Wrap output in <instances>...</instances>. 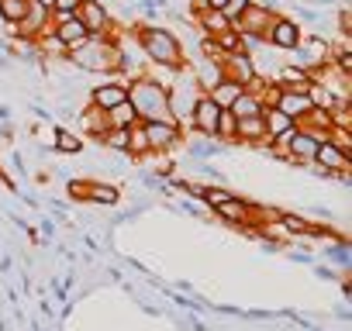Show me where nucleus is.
Returning <instances> with one entry per match:
<instances>
[{
	"mask_svg": "<svg viewBox=\"0 0 352 331\" xmlns=\"http://www.w3.org/2000/svg\"><path fill=\"white\" fill-rule=\"evenodd\" d=\"M135 35V45L142 49L145 62L152 66H169V69H184L187 66V49L173 28L166 25H148V21H131L128 25Z\"/></svg>",
	"mask_w": 352,
	"mask_h": 331,
	"instance_id": "nucleus-1",
	"label": "nucleus"
},
{
	"mask_svg": "<svg viewBox=\"0 0 352 331\" xmlns=\"http://www.w3.org/2000/svg\"><path fill=\"white\" fill-rule=\"evenodd\" d=\"M66 62L76 73H94V76H121V52L118 42L107 38H87L80 49H69Z\"/></svg>",
	"mask_w": 352,
	"mask_h": 331,
	"instance_id": "nucleus-2",
	"label": "nucleus"
},
{
	"mask_svg": "<svg viewBox=\"0 0 352 331\" xmlns=\"http://www.w3.org/2000/svg\"><path fill=\"white\" fill-rule=\"evenodd\" d=\"M128 104L135 107V117L138 121H173L166 87H159V83H152L145 76H138V80L128 83Z\"/></svg>",
	"mask_w": 352,
	"mask_h": 331,
	"instance_id": "nucleus-3",
	"label": "nucleus"
},
{
	"mask_svg": "<svg viewBox=\"0 0 352 331\" xmlns=\"http://www.w3.org/2000/svg\"><path fill=\"white\" fill-rule=\"evenodd\" d=\"M166 93H169V114H173V121L190 135V131H194V124H190V117H194V104L201 100V93H204V90L197 87V80L190 76V69H187V66H184V73H180V76H176V80L169 83V90H166Z\"/></svg>",
	"mask_w": 352,
	"mask_h": 331,
	"instance_id": "nucleus-4",
	"label": "nucleus"
},
{
	"mask_svg": "<svg viewBox=\"0 0 352 331\" xmlns=\"http://www.w3.org/2000/svg\"><path fill=\"white\" fill-rule=\"evenodd\" d=\"M283 62H290V66H297V69H304V73H318L321 66L331 62V45H328V38H321L318 32H304L300 45H297L294 52H287Z\"/></svg>",
	"mask_w": 352,
	"mask_h": 331,
	"instance_id": "nucleus-5",
	"label": "nucleus"
},
{
	"mask_svg": "<svg viewBox=\"0 0 352 331\" xmlns=\"http://www.w3.org/2000/svg\"><path fill=\"white\" fill-rule=\"evenodd\" d=\"M142 131L152 155H176L187 141V131L176 121H142Z\"/></svg>",
	"mask_w": 352,
	"mask_h": 331,
	"instance_id": "nucleus-6",
	"label": "nucleus"
},
{
	"mask_svg": "<svg viewBox=\"0 0 352 331\" xmlns=\"http://www.w3.org/2000/svg\"><path fill=\"white\" fill-rule=\"evenodd\" d=\"M76 21L87 28L90 38H107L114 32V11L104 4V0H80V8H76Z\"/></svg>",
	"mask_w": 352,
	"mask_h": 331,
	"instance_id": "nucleus-7",
	"label": "nucleus"
},
{
	"mask_svg": "<svg viewBox=\"0 0 352 331\" xmlns=\"http://www.w3.org/2000/svg\"><path fill=\"white\" fill-rule=\"evenodd\" d=\"M128 83L131 80H124V76H100V83H94L87 90V104H94L97 111L107 114L111 107H118V104L128 100Z\"/></svg>",
	"mask_w": 352,
	"mask_h": 331,
	"instance_id": "nucleus-8",
	"label": "nucleus"
},
{
	"mask_svg": "<svg viewBox=\"0 0 352 331\" xmlns=\"http://www.w3.org/2000/svg\"><path fill=\"white\" fill-rule=\"evenodd\" d=\"M300 38H304V28H300L294 18H287V14H276V18L270 21L266 35H263V42H266L270 49H276V52H294V49L300 45Z\"/></svg>",
	"mask_w": 352,
	"mask_h": 331,
	"instance_id": "nucleus-9",
	"label": "nucleus"
},
{
	"mask_svg": "<svg viewBox=\"0 0 352 331\" xmlns=\"http://www.w3.org/2000/svg\"><path fill=\"white\" fill-rule=\"evenodd\" d=\"M318 138L311 135V131H304L300 124L287 135V141H283V152L290 155V166H294V170H300V166H307L311 159H314V152H318Z\"/></svg>",
	"mask_w": 352,
	"mask_h": 331,
	"instance_id": "nucleus-10",
	"label": "nucleus"
},
{
	"mask_svg": "<svg viewBox=\"0 0 352 331\" xmlns=\"http://www.w3.org/2000/svg\"><path fill=\"white\" fill-rule=\"evenodd\" d=\"M180 152H187V155H190V162H214V159H221V155L228 152V145H225V141H218V138H204V135L190 131Z\"/></svg>",
	"mask_w": 352,
	"mask_h": 331,
	"instance_id": "nucleus-11",
	"label": "nucleus"
},
{
	"mask_svg": "<svg viewBox=\"0 0 352 331\" xmlns=\"http://www.w3.org/2000/svg\"><path fill=\"white\" fill-rule=\"evenodd\" d=\"M273 18H276V11H266V8H259V4H249L245 14H242L232 28H235L242 38H263Z\"/></svg>",
	"mask_w": 352,
	"mask_h": 331,
	"instance_id": "nucleus-12",
	"label": "nucleus"
},
{
	"mask_svg": "<svg viewBox=\"0 0 352 331\" xmlns=\"http://www.w3.org/2000/svg\"><path fill=\"white\" fill-rule=\"evenodd\" d=\"M187 69H190V76L197 80V87L204 90V93H211L221 80H225V73H221V62H214V59H204L201 52H194V56H187Z\"/></svg>",
	"mask_w": 352,
	"mask_h": 331,
	"instance_id": "nucleus-13",
	"label": "nucleus"
},
{
	"mask_svg": "<svg viewBox=\"0 0 352 331\" xmlns=\"http://www.w3.org/2000/svg\"><path fill=\"white\" fill-rule=\"evenodd\" d=\"M83 204L94 207H118L121 204V187L107 180H83Z\"/></svg>",
	"mask_w": 352,
	"mask_h": 331,
	"instance_id": "nucleus-14",
	"label": "nucleus"
},
{
	"mask_svg": "<svg viewBox=\"0 0 352 331\" xmlns=\"http://www.w3.org/2000/svg\"><path fill=\"white\" fill-rule=\"evenodd\" d=\"M218 114H221V107H218L208 93H201V100L194 104V117H190L194 131L204 135V138H214V131H218Z\"/></svg>",
	"mask_w": 352,
	"mask_h": 331,
	"instance_id": "nucleus-15",
	"label": "nucleus"
},
{
	"mask_svg": "<svg viewBox=\"0 0 352 331\" xmlns=\"http://www.w3.org/2000/svg\"><path fill=\"white\" fill-rule=\"evenodd\" d=\"M276 111H283L294 124H300V117L307 114V111H314V104H311V97H307V90H280V97H276V104H273Z\"/></svg>",
	"mask_w": 352,
	"mask_h": 331,
	"instance_id": "nucleus-16",
	"label": "nucleus"
},
{
	"mask_svg": "<svg viewBox=\"0 0 352 331\" xmlns=\"http://www.w3.org/2000/svg\"><path fill=\"white\" fill-rule=\"evenodd\" d=\"M49 145H52L56 155H80V152H87V141L80 138V131L66 128L63 121L52 124V138H49Z\"/></svg>",
	"mask_w": 352,
	"mask_h": 331,
	"instance_id": "nucleus-17",
	"label": "nucleus"
},
{
	"mask_svg": "<svg viewBox=\"0 0 352 331\" xmlns=\"http://www.w3.org/2000/svg\"><path fill=\"white\" fill-rule=\"evenodd\" d=\"M76 124H80V138L87 141H94V138H100L104 131H107V114L104 111H97L94 104H80V114H76Z\"/></svg>",
	"mask_w": 352,
	"mask_h": 331,
	"instance_id": "nucleus-18",
	"label": "nucleus"
},
{
	"mask_svg": "<svg viewBox=\"0 0 352 331\" xmlns=\"http://www.w3.org/2000/svg\"><path fill=\"white\" fill-rule=\"evenodd\" d=\"M311 162H314V166H321V170H324V173H331V176H335V173H352V159H349V155H342L331 141H321Z\"/></svg>",
	"mask_w": 352,
	"mask_h": 331,
	"instance_id": "nucleus-19",
	"label": "nucleus"
},
{
	"mask_svg": "<svg viewBox=\"0 0 352 331\" xmlns=\"http://www.w3.org/2000/svg\"><path fill=\"white\" fill-rule=\"evenodd\" d=\"M263 128H266V138L270 141H276V148H283V141H287V135L297 128L283 111H276V107H266L263 111Z\"/></svg>",
	"mask_w": 352,
	"mask_h": 331,
	"instance_id": "nucleus-20",
	"label": "nucleus"
},
{
	"mask_svg": "<svg viewBox=\"0 0 352 331\" xmlns=\"http://www.w3.org/2000/svg\"><path fill=\"white\" fill-rule=\"evenodd\" d=\"M52 35L66 45V49H80L90 35H87V28L76 21V14L73 18H63V21H52Z\"/></svg>",
	"mask_w": 352,
	"mask_h": 331,
	"instance_id": "nucleus-21",
	"label": "nucleus"
},
{
	"mask_svg": "<svg viewBox=\"0 0 352 331\" xmlns=\"http://www.w3.org/2000/svg\"><path fill=\"white\" fill-rule=\"evenodd\" d=\"M273 83H276V87H283V90H307V87H311V73H304V69H297V66L283 62V66H280V73L273 76Z\"/></svg>",
	"mask_w": 352,
	"mask_h": 331,
	"instance_id": "nucleus-22",
	"label": "nucleus"
},
{
	"mask_svg": "<svg viewBox=\"0 0 352 331\" xmlns=\"http://www.w3.org/2000/svg\"><path fill=\"white\" fill-rule=\"evenodd\" d=\"M321 259H324L328 266H338L342 273H349V266H352V252H349V238H338V242H328V245L321 249Z\"/></svg>",
	"mask_w": 352,
	"mask_h": 331,
	"instance_id": "nucleus-23",
	"label": "nucleus"
},
{
	"mask_svg": "<svg viewBox=\"0 0 352 331\" xmlns=\"http://www.w3.org/2000/svg\"><path fill=\"white\" fill-rule=\"evenodd\" d=\"M263 111H266L263 97H259V93H249V90H242V97L228 107V114H232V117H259Z\"/></svg>",
	"mask_w": 352,
	"mask_h": 331,
	"instance_id": "nucleus-24",
	"label": "nucleus"
},
{
	"mask_svg": "<svg viewBox=\"0 0 352 331\" xmlns=\"http://www.w3.org/2000/svg\"><path fill=\"white\" fill-rule=\"evenodd\" d=\"M242 90H245L242 83H232V80H221V83H218V87H214V90L208 93V97H211V100H214V104H218L221 111H228V107H232V104H235V100L242 97Z\"/></svg>",
	"mask_w": 352,
	"mask_h": 331,
	"instance_id": "nucleus-25",
	"label": "nucleus"
},
{
	"mask_svg": "<svg viewBox=\"0 0 352 331\" xmlns=\"http://www.w3.org/2000/svg\"><path fill=\"white\" fill-rule=\"evenodd\" d=\"M135 124H138V117H135V107L128 100L107 111V128H135Z\"/></svg>",
	"mask_w": 352,
	"mask_h": 331,
	"instance_id": "nucleus-26",
	"label": "nucleus"
},
{
	"mask_svg": "<svg viewBox=\"0 0 352 331\" xmlns=\"http://www.w3.org/2000/svg\"><path fill=\"white\" fill-rule=\"evenodd\" d=\"M28 11V0H0V25H18Z\"/></svg>",
	"mask_w": 352,
	"mask_h": 331,
	"instance_id": "nucleus-27",
	"label": "nucleus"
},
{
	"mask_svg": "<svg viewBox=\"0 0 352 331\" xmlns=\"http://www.w3.org/2000/svg\"><path fill=\"white\" fill-rule=\"evenodd\" d=\"M214 45L221 49V56H235V52H242V35H239L235 28H228V32H221V35L214 38Z\"/></svg>",
	"mask_w": 352,
	"mask_h": 331,
	"instance_id": "nucleus-28",
	"label": "nucleus"
},
{
	"mask_svg": "<svg viewBox=\"0 0 352 331\" xmlns=\"http://www.w3.org/2000/svg\"><path fill=\"white\" fill-rule=\"evenodd\" d=\"M324 141H331L342 155L352 159V131H345V128H328V138H324Z\"/></svg>",
	"mask_w": 352,
	"mask_h": 331,
	"instance_id": "nucleus-29",
	"label": "nucleus"
},
{
	"mask_svg": "<svg viewBox=\"0 0 352 331\" xmlns=\"http://www.w3.org/2000/svg\"><path fill=\"white\" fill-rule=\"evenodd\" d=\"M80 8V0H56L52 4V21H63V18H73Z\"/></svg>",
	"mask_w": 352,
	"mask_h": 331,
	"instance_id": "nucleus-30",
	"label": "nucleus"
},
{
	"mask_svg": "<svg viewBox=\"0 0 352 331\" xmlns=\"http://www.w3.org/2000/svg\"><path fill=\"white\" fill-rule=\"evenodd\" d=\"M249 4H252V0H228V4H225V11H221V14H225V18H228V21L235 25V21H239V18L245 14V8H249Z\"/></svg>",
	"mask_w": 352,
	"mask_h": 331,
	"instance_id": "nucleus-31",
	"label": "nucleus"
},
{
	"mask_svg": "<svg viewBox=\"0 0 352 331\" xmlns=\"http://www.w3.org/2000/svg\"><path fill=\"white\" fill-rule=\"evenodd\" d=\"M335 18H338V38H349L352 35V11L349 8H338Z\"/></svg>",
	"mask_w": 352,
	"mask_h": 331,
	"instance_id": "nucleus-32",
	"label": "nucleus"
},
{
	"mask_svg": "<svg viewBox=\"0 0 352 331\" xmlns=\"http://www.w3.org/2000/svg\"><path fill=\"white\" fill-rule=\"evenodd\" d=\"M314 276H318V279H324V283H335V279H338L335 266H314Z\"/></svg>",
	"mask_w": 352,
	"mask_h": 331,
	"instance_id": "nucleus-33",
	"label": "nucleus"
},
{
	"mask_svg": "<svg viewBox=\"0 0 352 331\" xmlns=\"http://www.w3.org/2000/svg\"><path fill=\"white\" fill-rule=\"evenodd\" d=\"M290 262H297V266H314V255H311V252H290Z\"/></svg>",
	"mask_w": 352,
	"mask_h": 331,
	"instance_id": "nucleus-34",
	"label": "nucleus"
},
{
	"mask_svg": "<svg viewBox=\"0 0 352 331\" xmlns=\"http://www.w3.org/2000/svg\"><path fill=\"white\" fill-rule=\"evenodd\" d=\"M8 162H11V170H14V173H25V155H21L18 148L11 152V159H8Z\"/></svg>",
	"mask_w": 352,
	"mask_h": 331,
	"instance_id": "nucleus-35",
	"label": "nucleus"
},
{
	"mask_svg": "<svg viewBox=\"0 0 352 331\" xmlns=\"http://www.w3.org/2000/svg\"><path fill=\"white\" fill-rule=\"evenodd\" d=\"M56 231H59V225H56L52 218H42V235H45V238H52Z\"/></svg>",
	"mask_w": 352,
	"mask_h": 331,
	"instance_id": "nucleus-36",
	"label": "nucleus"
},
{
	"mask_svg": "<svg viewBox=\"0 0 352 331\" xmlns=\"http://www.w3.org/2000/svg\"><path fill=\"white\" fill-rule=\"evenodd\" d=\"M201 4H204V8H211V11H225L228 0H201Z\"/></svg>",
	"mask_w": 352,
	"mask_h": 331,
	"instance_id": "nucleus-37",
	"label": "nucleus"
},
{
	"mask_svg": "<svg viewBox=\"0 0 352 331\" xmlns=\"http://www.w3.org/2000/svg\"><path fill=\"white\" fill-rule=\"evenodd\" d=\"M11 66H14V62H11V56H8V52H0V73H8Z\"/></svg>",
	"mask_w": 352,
	"mask_h": 331,
	"instance_id": "nucleus-38",
	"label": "nucleus"
},
{
	"mask_svg": "<svg viewBox=\"0 0 352 331\" xmlns=\"http://www.w3.org/2000/svg\"><path fill=\"white\" fill-rule=\"evenodd\" d=\"M38 304H42V307H38V310H42V317H56V310H52V304H49V300H38Z\"/></svg>",
	"mask_w": 352,
	"mask_h": 331,
	"instance_id": "nucleus-39",
	"label": "nucleus"
},
{
	"mask_svg": "<svg viewBox=\"0 0 352 331\" xmlns=\"http://www.w3.org/2000/svg\"><path fill=\"white\" fill-rule=\"evenodd\" d=\"M335 314H338V321H349V307H345V300H342V307H335Z\"/></svg>",
	"mask_w": 352,
	"mask_h": 331,
	"instance_id": "nucleus-40",
	"label": "nucleus"
},
{
	"mask_svg": "<svg viewBox=\"0 0 352 331\" xmlns=\"http://www.w3.org/2000/svg\"><path fill=\"white\" fill-rule=\"evenodd\" d=\"M11 117H14L11 107H8V104H0V121H11Z\"/></svg>",
	"mask_w": 352,
	"mask_h": 331,
	"instance_id": "nucleus-41",
	"label": "nucleus"
},
{
	"mask_svg": "<svg viewBox=\"0 0 352 331\" xmlns=\"http://www.w3.org/2000/svg\"><path fill=\"white\" fill-rule=\"evenodd\" d=\"M35 4H42V8H49V11H52V4H56V0H35Z\"/></svg>",
	"mask_w": 352,
	"mask_h": 331,
	"instance_id": "nucleus-42",
	"label": "nucleus"
},
{
	"mask_svg": "<svg viewBox=\"0 0 352 331\" xmlns=\"http://www.w3.org/2000/svg\"><path fill=\"white\" fill-rule=\"evenodd\" d=\"M32 331H45V328H42V324H38V321H35V324H32Z\"/></svg>",
	"mask_w": 352,
	"mask_h": 331,
	"instance_id": "nucleus-43",
	"label": "nucleus"
},
{
	"mask_svg": "<svg viewBox=\"0 0 352 331\" xmlns=\"http://www.w3.org/2000/svg\"><path fill=\"white\" fill-rule=\"evenodd\" d=\"M311 331H324V328H318V324H314V328H311Z\"/></svg>",
	"mask_w": 352,
	"mask_h": 331,
	"instance_id": "nucleus-44",
	"label": "nucleus"
}]
</instances>
